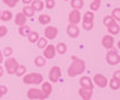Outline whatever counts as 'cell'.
I'll return each mask as SVG.
<instances>
[{"label": "cell", "mask_w": 120, "mask_h": 100, "mask_svg": "<svg viewBox=\"0 0 120 100\" xmlns=\"http://www.w3.org/2000/svg\"><path fill=\"white\" fill-rule=\"evenodd\" d=\"M71 59H72V62H71V65L69 66L67 74H68L69 77L73 78V77H77L79 74H81L86 70V62L76 56H72Z\"/></svg>", "instance_id": "cell-1"}, {"label": "cell", "mask_w": 120, "mask_h": 100, "mask_svg": "<svg viewBox=\"0 0 120 100\" xmlns=\"http://www.w3.org/2000/svg\"><path fill=\"white\" fill-rule=\"evenodd\" d=\"M22 81L26 85H40L43 82V76L39 72H30L22 77Z\"/></svg>", "instance_id": "cell-2"}, {"label": "cell", "mask_w": 120, "mask_h": 100, "mask_svg": "<svg viewBox=\"0 0 120 100\" xmlns=\"http://www.w3.org/2000/svg\"><path fill=\"white\" fill-rule=\"evenodd\" d=\"M94 11H86L83 13V17H82V28L83 30L89 31L94 28Z\"/></svg>", "instance_id": "cell-3"}, {"label": "cell", "mask_w": 120, "mask_h": 100, "mask_svg": "<svg viewBox=\"0 0 120 100\" xmlns=\"http://www.w3.org/2000/svg\"><path fill=\"white\" fill-rule=\"evenodd\" d=\"M106 61H107L108 65L110 66H117L120 63V55L118 53L117 49H109L106 55Z\"/></svg>", "instance_id": "cell-4"}, {"label": "cell", "mask_w": 120, "mask_h": 100, "mask_svg": "<svg viewBox=\"0 0 120 100\" xmlns=\"http://www.w3.org/2000/svg\"><path fill=\"white\" fill-rule=\"evenodd\" d=\"M18 66H19V63H18L17 59L13 58V57H9V58H7L4 60V69H6V71L9 74H16V70H17Z\"/></svg>", "instance_id": "cell-5"}, {"label": "cell", "mask_w": 120, "mask_h": 100, "mask_svg": "<svg viewBox=\"0 0 120 100\" xmlns=\"http://www.w3.org/2000/svg\"><path fill=\"white\" fill-rule=\"evenodd\" d=\"M27 97L30 100H45V96H43L41 89L38 88H30L28 92H27Z\"/></svg>", "instance_id": "cell-6"}, {"label": "cell", "mask_w": 120, "mask_h": 100, "mask_svg": "<svg viewBox=\"0 0 120 100\" xmlns=\"http://www.w3.org/2000/svg\"><path fill=\"white\" fill-rule=\"evenodd\" d=\"M61 68H60L59 66H53L51 67V69L49 71V80H50V82H58L61 78Z\"/></svg>", "instance_id": "cell-7"}, {"label": "cell", "mask_w": 120, "mask_h": 100, "mask_svg": "<svg viewBox=\"0 0 120 100\" xmlns=\"http://www.w3.org/2000/svg\"><path fill=\"white\" fill-rule=\"evenodd\" d=\"M94 85H96L99 88H106L108 86V79L106 76H103L101 74H96L92 78Z\"/></svg>", "instance_id": "cell-8"}, {"label": "cell", "mask_w": 120, "mask_h": 100, "mask_svg": "<svg viewBox=\"0 0 120 100\" xmlns=\"http://www.w3.org/2000/svg\"><path fill=\"white\" fill-rule=\"evenodd\" d=\"M68 20H69V23H71V25H77L78 26V23L81 21V13H80V10L72 9V10L69 12Z\"/></svg>", "instance_id": "cell-9"}, {"label": "cell", "mask_w": 120, "mask_h": 100, "mask_svg": "<svg viewBox=\"0 0 120 100\" xmlns=\"http://www.w3.org/2000/svg\"><path fill=\"white\" fill-rule=\"evenodd\" d=\"M43 35H45V38H47L48 40H53L58 36V29L53 26H48L45 28Z\"/></svg>", "instance_id": "cell-10"}, {"label": "cell", "mask_w": 120, "mask_h": 100, "mask_svg": "<svg viewBox=\"0 0 120 100\" xmlns=\"http://www.w3.org/2000/svg\"><path fill=\"white\" fill-rule=\"evenodd\" d=\"M79 85H80L81 88H85V89H88V90H94V81L88 76H83V77L79 79Z\"/></svg>", "instance_id": "cell-11"}, {"label": "cell", "mask_w": 120, "mask_h": 100, "mask_svg": "<svg viewBox=\"0 0 120 100\" xmlns=\"http://www.w3.org/2000/svg\"><path fill=\"white\" fill-rule=\"evenodd\" d=\"M43 57L47 59V60H51L56 57V46L53 44H47V47L43 49Z\"/></svg>", "instance_id": "cell-12"}, {"label": "cell", "mask_w": 120, "mask_h": 100, "mask_svg": "<svg viewBox=\"0 0 120 100\" xmlns=\"http://www.w3.org/2000/svg\"><path fill=\"white\" fill-rule=\"evenodd\" d=\"M67 35L70 37V38H78V36L80 35V29L77 25H71L69 23L68 27H67Z\"/></svg>", "instance_id": "cell-13"}, {"label": "cell", "mask_w": 120, "mask_h": 100, "mask_svg": "<svg viewBox=\"0 0 120 100\" xmlns=\"http://www.w3.org/2000/svg\"><path fill=\"white\" fill-rule=\"evenodd\" d=\"M101 44L102 46L105 47L106 49H111L113 48V44H115V38L112 36H109V35H106L102 37V40H101Z\"/></svg>", "instance_id": "cell-14"}, {"label": "cell", "mask_w": 120, "mask_h": 100, "mask_svg": "<svg viewBox=\"0 0 120 100\" xmlns=\"http://www.w3.org/2000/svg\"><path fill=\"white\" fill-rule=\"evenodd\" d=\"M41 91H42L45 98L47 99L49 98V96L52 93V85L50 81H43L41 83Z\"/></svg>", "instance_id": "cell-15"}, {"label": "cell", "mask_w": 120, "mask_h": 100, "mask_svg": "<svg viewBox=\"0 0 120 100\" xmlns=\"http://www.w3.org/2000/svg\"><path fill=\"white\" fill-rule=\"evenodd\" d=\"M78 95L81 97L82 100H91L92 95H94V90H88V89L80 87V89L78 90Z\"/></svg>", "instance_id": "cell-16"}, {"label": "cell", "mask_w": 120, "mask_h": 100, "mask_svg": "<svg viewBox=\"0 0 120 100\" xmlns=\"http://www.w3.org/2000/svg\"><path fill=\"white\" fill-rule=\"evenodd\" d=\"M27 22V17L23 15L22 12H18L16 16H15V23L17 26L21 27V26H25Z\"/></svg>", "instance_id": "cell-17"}, {"label": "cell", "mask_w": 120, "mask_h": 100, "mask_svg": "<svg viewBox=\"0 0 120 100\" xmlns=\"http://www.w3.org/2000/svg\"><path fill=\"white\" fill-rule=\"evenodd\" d=\"M107 29H108V31H109V33L112 36H116L120 32V26L118 25L117 21L112 22L111 25H109V26L107 27Z\"/></svg>", "instance_id": "cell-18"}, {"label": "cell", "mask_w": 120, "mask_h": 100, "mask_svg": "<svg viewBox=\"0 0 120 100\" xmlns=\"http://www.w3.org/2000/svg\"><path fill=\"white\" fill-rule=\"evenodd\" d=\"M30 6H31V8L34 9V11H41L45 8V2L42 0H32Z\"/></svg>", "instance_id": "cell-19"}, {"label": "cell", "mask_w": 120, "mask_h": 100, "mask_svg": "<svg viewBox=\"0 0 120 100\" xmlns=\"http://www.w3.org/2000/svg\"><path fill=\"white\" fill-rule=\"evenodd\" d=\"M38 21L39 23H41L43 26H47L51 21V17L49 15H47V13H42V15H40L38 17Z\"/></svg>", "instance_id": "cell-20"}, {"label": "cell", "mask_w": 120, "mask_h": 100, "mask_svg": "<svg viewBox=\"0 0 120 100\" xmlns=\"http://www.w3.org/2000/svg\"><path fill=\"white\" fill-rule=\"evenodd\" d=\"M34 9L31 8V6L30 4H27V6H25L23 8H22V13L26 16L27 18H31V17H34Z\"/></svg>", "instance_id": "cell-21"}, {"label": "cell", "mask_w": 120, "mask_h": 100, "mask_svg": "<svg viewBox=\"0 0 120 100\" xmlns=\"http://www.w3.org/2000/svg\"><path fill=\"white\" fill-rule=\"evenodd\" d=\"M12 17H13L12 12H11L10 10H4V11H1V15H0V20L7 22V21H10Z\"/></svg>", "instance_id": "cell-22"}, {"label": "cell", "mask_w": 120, "mask_h": 100, "mask_svg": "<svg viewBox=\"0 0 120 100\" xmlns=\"http://www.w3.org/2000/svg\"><path fill=\"white\" fill-rule=\"evenodd\" d=\"M83 0H70V7L72 9H77V10H80L83 7Z\"/></svg>", "instance_id": "cell-23"}, {"label": "cell", "mask_w": 120, "mask_h": 100, "mask_svg": "<svg viewBox=\"0 0 120 100\" xmlns=\"http://www.w3.org/2000/svg\"><path fill=\"white\" fill-rule=\"evenodd\" d=\"M18 32H19V35H20V36L28 37V36H29V33L31 32V28H30L29 26L25 25V26L19 27V30H18Z\"/></svg>", "instance_id": "cell-24"}, {"label": "cell", "mask_w": 120, "mask_h": 100, "mask_svg": "<svg viewBox=\"0 0 120 100\" xmlns=\"http://www.w3.org/2000/svg\"><path fill=\"white\" fill-rule=\"evenodd\" d=\"M56 51L59 53V55H64L67 52V44L64 42H59L57 44L56 46Z\"/></svg>", "instance_id": "cell-25"}, {"label": "cell", "mask_w": 120, "mask_h": 100, "mask_svg": "<svg viewBox=\"0 0 120 100\" xmlns=\"http://www.w3.org/2000/svg\"><path fill=\"white\" fill-rule=\"evenodd\" d=\"M46 58L43 56H38L34 58V65L37 66V67H39V68H41V67H43V66L46 65Z\"/></svg>", "instance_id": "cell-26"}, {"label": "cell", "mask_w": 120, "mask_h": 100, "mask_svg": "<svg viewBox=\"0 0 120 100\" xmlns=\"http://www.w3.org/2000/svg\"><path fill=\"white\" fill-rule=\"evenodd\" d=\"M39 38H40V37H39V33L37 31L31 30V32H30L29 36H28V40H29V42H31V44H36V42L38 41Z\"/></svg>", "instance_id": "cell-27"}, {"label": "cell", "mask_w": 120, "mask_h": 100, "mask_svg": "<svg viewBox=\"0 0 120 100\" xmlns=\"http://www.w3.org/2000/svg\"><path fill=\"white\" fill-rule=\"evenodd\" d=\"M26 72H27V68H26V66H23V65H19L18 66V68H17V70H16V76L17 77H23L25 74H26Z\"/></svg>", "instance_id": "cell-28"}, {"label": "cell", "mask_w": 120, "mask_h": 100, "mask_svg": "<svg viewBox=\"0 0 120 100\" xmlns=\"http://www.w3.org/2000/svg\"><path fill=\"white\" fill-rule=\"evenodd\" d=\"M109 87L111 88L112 90H118V89H120V80L111 78L110 81H109Z\"/></svg>", "instance_id": "cell-29"}, {"label": "cell", "mask_w": 120, "mask_h": 100, "mask_svg": "<svg viewBox=\"0 0 120 100\" xmlns=\"http://www.w3.org/2000/svg\"><path fill=\"white\" fill-rule=\"evenodd\" d=\"M36 44H37V47H38L39 49H45L46 47H47V44H48V39L47 38H45V37L39 38L38 41H37Z\"/></svg>", "instance_id": "cell-30"}, {"label": "cell", "mask_w": 120, "mask_h": 100, "mask_svg": "<svg viewBox=\"0 0 120 100\" xmlns=\"http://www.w3.org/2000/svg\"><path fill=\"white\" fill-rule=\"evenodd\" d=\"M100 6H101V0H94L90 4V10L94 12V11H97V10L100 9Z\"/></svg>", "instance_id": "cell-31"}, {"label": "cell", "mask_w": 120, "mask_h": 100, "mask_svg": "<svg viewBox=\"0 0 120 100\" xmlns=\"http://www.w3.org/2000/svg\"><path fill=\"white\" fill-rule=\"evenodd\" d=\"M111 16L116 21L119 22L120 21V8H115L113 9L112 12H111Z\"/></svg>", "instance_id": "cell-32"}, {"label": "cell", "mask_w": 120, "mask_h": 100, "mask_svg": "<svg viewBox=\"0 0 120 100\" xmlns=\"http://www.w3.org/2000/svg\"><path fill=\"white\" fill-rule=\"evenodd\" d=\"M116 20L112 18V16H106V17L103 18V25L106 27H108L109 25H111L112 22H115Z\"/></svg>", "instance_id": "cell-33"}, {"label": "cell", "mask_w": 120, "mask_h": 100, "mask_svg": "<svg viewBox=\"0 0 120 100\" xmlns=\"http://www.w3.org/2000/svg\"><path fill=\"white\" fill-rule=\"evenodd\" d=\"M12 53H13V49L11 48V47H6V48L4 49V51H2L4 57H7V58L11 57V55H12Z\"/></svg>", "instance_id": "cell-34"}, {"label": "cell", "mask_w": 120, "mask_h": 100, "mask_svg": "<svg viewBox=\"0 0 120 100\" xmlns=\"http://www.w3.org/2000/svg\"><path fill=\"white\" fill-rule=\"evenodd\" d=\"M56 6V1L55 0H46L45 1V7L47 9H53Z\"/></svg>", "instance_id": "cell-35"}, {"label": "cell", "mask_w": 120, "mask_h": 100, "mask_svg": "<svg viewBox=\"0 0 120 100\" xmlns=\"http://www.w3.org/2000/svg\"><path fill=\"white\" fill-rule=\"evenodd\" d=\"M4 1V4L6 6H8L9 8H15L16 7V4H17V1L16 0H2Z\"/></svg>", "instance_id": "cell-36"}, {"label": "cell", "mask_w": 120, "mask_h": 100, "mask_svg": "<svg viewBox=\"0 0 120 100\" xmlns=\"http://www.w3.org/2000/svg\"><path fill=\"white\" fill-rule=\"evenodd\" d=\"M8 35V28L6 26H0V38H4Z\"/></svg>", "instance_id": "cell-37"}, {"label": "cell", "mask_w": 120, "mask_h": 100, "mask_svg": "<svg viewBox=\"0 0 120 100\" xmlns=\"http://www.w3.org/2000/svg\"><path fill=\"white\" fill-rule=\"evenodd\" d=\"M0 92L2 93V96L8 93V87L7 86H0Z\"/></svg>", "instance_id": "cell-38"}, {"label": "cell", "mask_w": 120, "mask_h": 100, "mask_svg": "<svg viewBox=\"0 0 120 100\" xmlns=\"http://www.w3.org/2000/svg\"><path fill=\"white\" fill-rule=\"evenodd\" d=\"M112 78L117 79V80H120V70H116L113 74H112Z\"/></svg>", "instance_id": "cell-39"}, {"label": "cell", "mask_w": 120, "mask_h": 100, "mask_svg": "<svg viewBox=\"0 0 120 100\" xmlns=\"http://www.w3.org/2000/svg\"><path fill=\"white\" fill-rule=\"evenodd\" d=\"M21 1L25 4V6H27V4H31V2H32V0H21Z\"/></svg>", "instance_id": "cell-40"}, {"label": "cell", "mask_w": 120, "mask_h": 100, "mask_svg": "<svg viewBox=\"0 0 120 100\" xmlns=\"http://www.w3.org/2000/svg\"><path fill=\"white\" fill-rule=\"evenodd\" d=\"M4 62V55H2V51L0 50V65Z\"/></svg>", "instance_id": "cell-41"}, {"label": "cell", "mask_w": 120, "mask_h": 100, "mask_svg": "<svg viewBox=\"0 0 120 100\" xmlns=\"http://www.w3.org/2000/svg\"><path fill=\"white\" fill-rule=\"evenodd\" d=\"M4 69L1 67V66H0V77H2V76H4Z\"/></svg>", "instance_id": "cell-42"}, {"label": "cell", "mask_w": 120, "mask_h": 100, "mask_svg": "<svg viewBox=\"0 0 120 100\" xmlns=\"http://www.w3.org/2000/svg\"><path fill=\"white\" fill-rule=\"evenodd\" d=\"M118 49H119V50H120V40H119V41H118Z\"/></svg>", "instance_id": "cell-43"}, {"label": "cell", "mask_w": 120, "mask_h": 100, "mask_svg": "<svg viewBox=\"0 0 120 100\" xmlns=\"http://www.w3.org/2000/svg\"><path fill=\"white\" fill-rule=\"evenodd\" d=\"M1 98H2V93L0 92V99H1Z\"/></svg>", "instance_id": "cell-44"}, {"label": "cell", "mask_w": 120, "mask_h": 100, "mask_svg": "<svg viewBox=\"0 0 120 100\" xmlns=\"http://www.w3.org/2000/svg\"><path fill=\"white\" fill-rule=\"evenodd\" d=\"M64 1H70V0H64Z\"/></svg>", "instance_id": "cell-45"}, {"label": "cell", "mask_w": 120, "mask_h": 100, "mask_svg": "<svg viewBox=\"0 0 120 100\" xmlns=\"http://www.w3.org/2000/svg\"><path fill=\"white\" fill-rule=\"evenodd\" d=\"M0 15H1V10H0Z\"/></svg>", "instance_id": "cell-46"}, {"label": "cell", "mask_w": 120, "mask_h": 100, "mask_svg": "<svg viewBox=\"0 0 120 100\" xmlns=\"http://www.w3.org/2000/svg\"><path fill=\"white\" fill-rule=\"evenodd\" d=\"M16 1H17V2H18V1H19V0H16Z\"/></svg>", "instance_id": "cell-47"}, {"label": "cell", "mask_w": 120, "mask_h": 100, "mask_svg": "<svg viewBox=\"0 0 120 100\" xmlns=\"http://www.w3.org/2000/svg\"><path fill=\"white\" fill-rule=\"evenodd\" d=\"M91 100H92V99H91Z\"/></svg>", "instance_id": "cell-48"}]
</instances>
